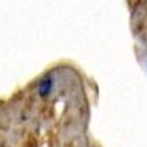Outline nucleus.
Returning a JSON list of instances; mask_svg holds the SVG:
<instances>
[{"instance_id": "1", "label": "nucleus", "mask_w": 147, "mask_h": 147, "mask_svg": "<svg viewBox=\"0 0 147 147\" xmlns=\"http://www.w3.org/2000/svg\"><path fill=\"white\" fill-rule=\"evenodd\" d=\"M52 87H53V81H52V78H46V80H43V81L40 82V85H38V94H40L41 97H46L49 93L52 91Z\"/></svg>"}]
</instances>
